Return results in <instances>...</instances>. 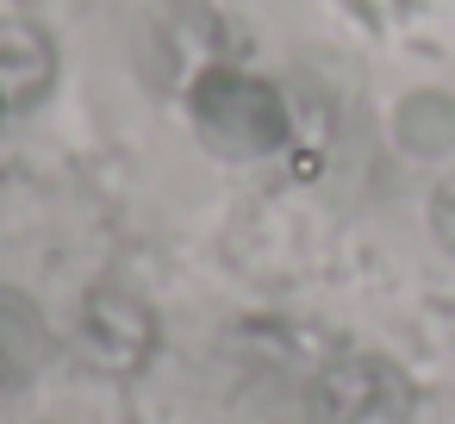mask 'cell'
Instances as JSON below:
<instances>
[{
  "instance_id": "obj_5",
  "label": "cell",
  "mask_w": 455,
  "mask_h": 424,
  "mask_svg": "<svg viewBox=\"0 0 455 424\" xmlns=\"http://www.w3.org/2000/svg\"><path fill=\"white\" fill-rule=\"evenodd\" d=\"M387 138L411 163H443L455 156V94L449 88H411L387 113Z\"/></svg>"
},
{
  "instance_id": "obj_8",
  "label": "cell",
  "mask_w": 455,
  "mask_h": 424,
  "mask_svg": "<svg viewBox=\"0 0 455 424\" xmlns=\"http://www.w3.org/2000/svg\"><path fill=\"white\" fill-rule=\"evenodd\" d=\"M0 119H7V100H0Z\"/></svg>"
},
{
  "instance_id": "obj_7",
  "label": "cell",
  "mask_w": 455,
  "mask_h": 424,
  "mask_svg": "<svg viewBox=\"0 0 455 424\" xmlns=\"http://www.w3.org/2000/svg\"><path fill=\"white\" fill-rule=\"evenodd\" d=\"M430 237L443 244V256H455V175L430 188Z\"/></svg>"
},
{
  "instance_id": "obj_4",
  "label": "cell",
  "mask_w": 455,
  "mask_h": 424,
  "mask_svg": "<svg viewBox=\"0 0 455 424\" xmlns=\"http://www.w3.org/2000/svg\"><path fill=\"white\" fill-rule=\"evenodd\" d=\"M57 38L26 20V13H0V100H7V113H32L51 100L57 88Z\"/></svg>"
},
{
  "instance_id": "obj_6",
  "label": "cell",
  "mask_w": 455,
  "mask_h": 424,
  "mask_svg": "<svg viewBox=\"0 0 455 424\" xmlns=\"http://www.w3.org/2000/svg\"><path fill=\"white\" fill-rule=\"evenodd\" d=\"M51 362V318L26 287L0 281V387H26Z\"/></svg>"
},
{
  "instance_id": "obj_2",
  "label": "cell",
  "mask_w": 455,
  "mask_h": 424,
  "mask_svg": "<svg viewBox=\"0 0 455 424\" xmlns=\"http://www.w3.org/2000/svg\"><path fill=\"white\" fill-rule=\"evenodd\" d=\"M312 412H318V424H411L418 387L393 356L343 349V356H331L318 368Z\"/></svg>"
},
{
  "instance_id": "obj_3",
  "label": "cell",
  "mask_w": 455,
  "mask_h": 424,
  "mask_svg": "<svg viewBox=\"0 0 455 424\" xmlns=\"http://www.w3.org/2000/svg\"><path fill=\"white\" fill-rule=\"evenodd\" d=\"M156 343H163V318L144 287H132L125 275H100L82 293V349L94 356V368L138 374L156 356Z\"/></svg>"
},
{
  "instance_id": "obj_1",
  "label": "cell",
  "mask_w": 455,
  "mask_h": 424,
  "mask_svg": "<svg viewBox=\"0 0 455 424\" xmlns=\"http://www.w3.org/2000/svg\"><path fill=\"white\" fill-rule=\"evenodd\" d=\"M181 107H188L194 138H200L212 156H225V163H268V156H281V150L293 144V107H287V94H281L268 76H256V69L206 63V69L188 82Z\"/></svg>"
}]
</instances>
